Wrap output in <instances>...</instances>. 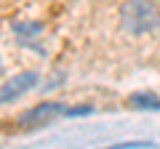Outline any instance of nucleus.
Instances as JSON below:
<instances>
[{"label":"nucleus","mask_w":160,"mask_h":149,"mask_svg":"<svg viewBox=\"0 0 160 149\" xmlns=\"http://www.w3.org/2000/svg\"><path fill=\"white\" fill-rule=\"evenodd\" d=\"M64 80H67V72H62V69H56V72H51V74H48V77H46V80H43V83H40V91H43V93H51V91H56V88H62V83Z\"/></svg>","instance_id":"6"},{"label":"nucleus","mask_w":160,"mask_h":149,"mask_svg":"<svg viewBox=\"0 0 160 149\" xmlns=\"http://www.w3.org/2000/svg\"><path fill=\"white\" fill-rule=\"evenodd\" d=\"M120 29L133 37L155 35L160 29V0H123L118 8Z\"/></svg>","instance_id":"1"},{"label":"nucleus","mask_w":160,"mask_h":149,"mask_svg":"<svg viewBox=\"0 0 160 149\" xmlns=\"http://www.w3.org/2000/svg\"><path fill=\"white\" fill-rule=\"evenodd\" d=\"M11 29H13V35H16V40L22 43V46H29L32 40H38L40 35H43V24L40 22H29V19L13 22Z\"/></svg>","instance_id":"4"},{"label":"nucleus","mask_w":160,"mask_h":149,"mask_svg":"<svg viewBox=\"0 0 160 149\" xmlns=\"http://www.w3.org/2000/svg\"><path fill=\"white\" fill-rule=\"evenodd\" d=\"M3 72H6V64H3V56H0V77H3Z\"/></svg>","instance_id":"8"},{"label":"nucleus","mask_w":160,"mask_h":149,"mask_svg":"<svg viewBox=\"0 0 160 149\" xmlns=\"http://www.w3.org/2000/svg\"><path fill=\"white\" fill-rule=\"evenodd\" d=\"M118 149H128V147H152V141H120L115 144Z\"/></svg>","instance_id":"7"},{"label":"nucleus","mask_w":160,"mask_h":149,"mask_svg":"<svg viewBox=\"0 0 160 149\" xmlns=\"http://www.w3.org/2000/svg\"><path fill=\"white\" fill-rule=\"evenodd\" d=\"M67 109L69 107L62 104V101H40L35 107H29L19 117V125L22 128H40V125H46V123H51L53 117H67Z\"/></svg>","instance_id":"3"},{"label":"nucleus","mask_w":160,"mask_h":149,"mask_svg":"<svg viewBox=\"0 0 160 149\" xmlns=\"http://www.w3.org/2000/svg\"><path fill=\"white\" fill-rule=\"evenodd\" d=\"M38 85H40V74L35 72V69H27V72L13 74V77H8V80L0 83V104L19 101L22 96H27V93L35 91Z\"/></svg>","instance_id":"2"},{"label":"nucleus","mask_w":160,"mask_h":149,"mask_svg":"<svg viewBox=\"0 0 160 149\" xmlns=\"http://www.w3.org/2000/svg\"><path fill=\"white\" fill-rule=\"evenodd\" d=\"M128 104L136 109H152V112H160V96L152 91H136L128 96Z\"/></svg>","instance_id":"5"}]
</instances>
